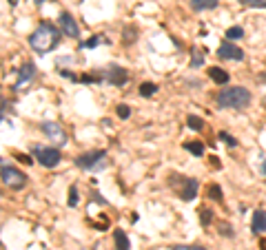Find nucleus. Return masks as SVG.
Wrapping results in <instances>:
<instances>
[{
    "label": "nucleus",
    "instance_id": "f257e3e1",
    "mask_svg": "<svg viewBox=\"0 0 266 250\" xmlns=\"http://www.w3.org/2000/svg\"><path fill=\"white\" fill-rule=\"evenodd\" d=\"M58 42H60V31L49 22H42L32 33V38H29V44H32L34 51H38V53H49V51H54L58 47Z\"/></svg>",
    "mask_w": 266,
    "mask_h": 250
},
{
    "label": "nucleus",
    "instance_id": "f03ea898",
    "mask_svg": "<svg viewBox=\"0 0 266 250\" xmlns=\"http://www.w3.org/2000/svg\"><path fill=\"white\" fill-rule=\"evenodd\" d=\"M218 104L222 109H246L250 104V91L244 86H231V89L220 91Z\"/></svg>",
    "mask_w": 266,
    "mask_h": 250
},
{
    "label": "nucleus",
    "instance_id": "7ed1b4c3",
    "mask_svg": "<svg viewBox=\"0 0 266 250\" xmlns=\"http://www.w3.org/2000/svg\"><path fill=\"white\" fill-rule=\"evenodd\" d=\"M0 177H2V184H7L14 191H20V188H24V184H27V177H24L18 168L7 166V164L0 168Z\"/></svg>",
    "mask_w": 266,
    "mask_h": 250
},
{
    "label": "nucleus",
    "instance_id": "20e7f679",
    "mask_svg": "<svg viewBox=\"0 0 266 250\" xmlns=\"http://www.w3.org/2000/svg\"><path fill=\"white\" fill-rule=\"evenodd\" d=\"M106 157V151H89V153H82V155L76 157V166L82 168V171H91L98 164H102V160Z\"/></svg>",
    "mask_w": 266,
    "mask_h": 250
},
{
    "label": "nucleus",
    "instance_id": "39448f33",
    "mask_svg": "<svg viewBox=\"0 0 266 250\" xmlns=\"http://www.w3.org/2000/svg\"><path fill=\"white\" fill-rule=\"evenodd\" d=\"M34 155L38 157V162L44 168H54V166H58V162H60V151L58 149H42V146H36Z\"/></svg>",
    "mask_w": 266,
    "mask_h": 250
},
{
    "label": "nucleus",
    "instance_id": "423d86ee",
    "mask_svg": "<svg viewBox=\"0 0 266 250\" xmlns=\"http://www.w3.org/2000/svg\"><path fill=\"white\" fill-rule=\"evenodd\" d=\"M218 55L222 60H233V62H242V60H244V51L240 47H235L231 40H224V42L220 44Z\"/></svg>",
    "mask_w": 266,
    "mask_h": 250
},
{
    "label": "nucleus",
    "instance_id": "0eeeda50",
    "mask_svg": "<svg viewBox=\"0 0 266 250\" xmlns=\"http://www.w3.org/2000/svg\"><path fill=\"white\" fill-rule=\"evenodd\" d=\"M58 22H60V29H62L64 35H69V38H78V35H80L78 24H76V20L71 18L69 11H62V13H60V16H58Z\"/></svg>",
    "mask_w": 266,
    "mask_h": 250
},
{
    "label": "nucleus",
    "instance_id": "6e6552de",
    "mask_svg": "<svg viewBox=\"0 0 266 250\" xmlns=\"http://www.w3.org/2000/svg\"><path fill=\"white\" fill-rule=\"evenodd\" d=\"M42 131H44V135H47L51 142H56V144H64V142H66V133L62 131V126L56 124V122H44Z\"/></svg>",
    "mask_w": 266,
    "mask_h": 250
},
{
    "label": "nucleus",
    "instance_id": "1a4fd4ad",
    "mask_svg": "<svg viewBox=\"0 0 266 250\" xmlns=\"http://www.w3.org/2000/svg\"><path fill=\"white\" fill-rule=\"evenodd\" d=\"M126 80H129V73H126L122 67H111L109 71H106V82L109 84L122 86V84H126Z\"/></svg>",
    "mask_w": 266,
    "mask_h": 250
},
{
    "label": "nucleus",
    "instance_id": "9d476101",
    "mask_svg": "<svg viewBox=\"0 0 266 250\" xmlns=\"http://www.w3.org/2000/svg\"><path fill=\"white\" fill-rule=\"evenodd\" d=\"M198 188H200L198 180H193V177H188V180L184 182V188L180 191V197H182L184 202H193V200H196V195H198Z\"/></svg>",
    "mask_w": 266,
    "mask_h": 250
},
{
    "label": "nucleus",
    "instance_id": "9b49d317",
    "mask_svg": "<svg viewBox=\"0 0 266 250\" xmlns=\"http://www.w3.org/2000/svg\"><path fill=\"white\" fill-rule=\"evenodd\" d=\"M250 228H253V233H266V211H258L253 215V224H250Z\"/></svg>",
    "mask_w": 266,
    "mask_h": 250
},
{
    "label": "nucleus",
    "instance_id": "f8f14e48",
    "mask_svg": "<svg viewBox=\"0 0 266 250\" xmlns=\"http://www.w3.org/2000/svg\"><path fill=\"white\" fill-rule=\"evenodd\" d=\"M208 78H211L216 84H226L231 75H228L224 69H220V67H211V69H208Z\"/></svg>",
    "mask_w": 266,
    "mask_h": 250
},
{
    "label": "nucleus",
    "instance_id": "ddd939ff",
    "mask_svg": "<svg viewBox=\"0 0 266 250\" xmlns=\"http://www.w3.org/2000/svg\"><path fill=\"white\" fill-rule=\"evenodd\" d=\"M220 0H191V9L193 11H208V9H216Z\"/></svg>",
    "mask_w": 266,
    "mask_h": 250
},
{
    "label": "nucleus",
    "instance_id": "4468645a",
    "mask_svg": "<svg viewBox=\"0 0 266 250\" xmlns=\"http://www.w3.org/2000/svg\"><path fill=\"white\" fill-rule=\"evenodd\" d=\"M34 75H36V67H34L32 62H27L22 69H20V78H18V84H16V86L24 84V82H29V80L34 78Z\"/></svg>",
    "mask_w": 266,
    "mask_h": 250
},
{
    "label": "nucleus",
    "instance_id": "2eb2a0df",
    "mask_svg": "<svg viewBox=\"0 0 266 250\" xmlns=\"http://www.w3.org/2000/svg\"><path fill=\"white\" fill-rule=\"evenodd\" d=\"M114 239H116V248L118 250H129V237L124 235V231H120V228H116L114 233Z\"/></svg>",
    "mask_w": 266,
    "mask_h": 250
},
{
    "label": "nucleus",
    "instance_id": "dca6fc26",
    "mask_svg": "<svg viewBox=\"0 0 266 250\" xmlns=\"http://www.w3.org/2000/svg\"><path fill=\"white\" fill-rule=\"evenodd\" d=\"M204 58H206V49H200V47H193V55H191V67L198 69L204 64Z\"/></svg>",
    "mask_w": 266,
    "mask_h": 250
},
{
    "label": "nucleus",
    "instance_id": "f3484780",
    "mask_svg": "<svg viewBox=\"0 0 266 250\" xmlns=\"http://www.w3.org/2000/svg\"><path fill=\"white\" fill-rule=\"evenodd\" d=\"M184 149L191 153V155L202 157L204 155V142H184Z\"/></svg>",
    "mask_w": 266,
    "mask_h": 250
},
{
    "label": "nucleus",
    "instance_id": "a211bd4d",
    "mask_svg": "<svg viewBox=\"0 0 266 250\" xmlns=\"http://www.w3.org/2000/svg\"><path fill=\"white\" fill-rule=\"evenodd\" d=\"M224 35H226V40L235 42V40H242V38H244V29H242V27H228Z\"/></svg>",
    "mask_w": 266,
    "mask_h": 250
},
{
    "label": "nucleus",
    "instance_id": "6ab92c4d",
    "mask_svg": "<svg viewBox=\"0 0 266 250\" xmlns=\"http://www.w3.org/2000/svg\"><path fill=\"white\" fill-rule=\"evenodd\" d=\"M186 126H188V129H193V131H202L204 129V120H202V117H198V115H188L186 117Z\"/></svg>",
    "mask_w": 266,
    "mask_h": 250
},
{
    "label": "nucleus",
    "instance_id": "aec40b11",
    "mask_svg": "<svg viewBox=\"0 0 266 250\" xmlns=\"http://www.w3.org/2000/svg\"><path fill=\"white\" fill-rule=\"evenodd\" d=\"M156 91H158V86L153 82L140 84V95H142V98H151V95H156Z\"/></svg>",
    "mask_w": 266,
    "mask_h": 250
},
{
    "label": "nucleus",
    "instance_id": "412c9836",
    "mask_svg": "<svg viewBox=\"0 0 266 250\" xmlns=\"http://www.w3.org/2000/svg\"><path fill=\"white\" fill-rule=\"evenodd\" d=\"M208 197L216 202H222V188H220L218 184H211V186H208Z\"/></svg>",
    "mask_w": 266,
    "mask_h": 250
},
{
    "label": "nucleus",
    "instance_id": "4be33fe9",
    "mask_svg": "<svg viewBox=\"0 0 266 250\" xmlns=\"http://www.w3.org/2000/svg\"><path fill=\"white\" fill-rule=\"evenodd\" d=\"M200 222H202L204 226H208V224L213 222V211H208V208H200Z\"/></svg>",
    "mask_w": 266,
    "mask_h": 250
},
{
    "label": "nucleus",
    "instance_id": "5701e85b",
    "mask_svg": "<svg viewBox=\"0 0 266 250\" xmlns=\"http://www.w3.org/2000/svg\"><path fill=\"white\" fill-rule=\"evenodd\" d=\"M220 140H222L226 146H231V149H235V146H238V140H235L233 135H228L226 131H222V133H220Z\"/></svg>",
    "mask_w": 266,
    "mask_h": 250
},
{
    "label": "nucleus",
    "instance_id": "b1692460",
    "mask_svg": "<svg viewBox=\"0 0 266 250\" xmlns=\"http://www.w3.org/2000/svg\"><path fill=\"white\" fill-rule=\"evenodd\" d=\"M246 7H258V9H266V0H242Z\"/></svg>",
    "mask_w": 266,
    "mask_h": 250
},
{
    "label": "nucleus",
    "instance_id": "393cba45",
    "mask_svg": "<svg viewBox=\"0 0 266 250\" xmlns=\"http://www.w3.org/2000/svg\"><path fill=\"white\" fill-rule=\"evenodd\" d=\"M131 115V109L126 104H118V117H122V120H126V117Z\"/></svg>",
    "mask_w": 266,
    "mask_h": 250
},
{
    "label": "nucleus",
    "instance_id": "a878e982",
    "mask_svg": "<svg viewBox=\"0 0 266 250\" xmlns=\"http://www.w3.org/2000/svg\"><path fill=\"white\" fill-rule=\"evenodd\" d=\"M100 42H104V40L96 35V38H91V40H86V42H82V47L84 49H91V47H96V44H100Z\"/></svg>",
    "mask_w": 266,
    "mask_h": 250
},
{
    "label": "nucleus",
    "instance_id": "bb28decb",
    "mask_svg": "<svg viewBox=\"0 0 266 250\" xmlns=\"http://www.w3.org/2000/svg\"><path fill=\"white\" fill-rule=\"evenodd\" d=\"M226 235V237H233V231H231V226L228 224H224V226H220V235Z\"/></svg>",
    "mask_w": 266,
    "mask_h": 250
},
{
    "label": "nucleus",
    "instance_id": "cd10ccee",
    "mask_svg": "<svg viewBox=\"0 0 266 250\" xmlns=\"http://www.w3.org/2000/svg\"><path fill=\"white\" fill-rule=\"evenodd\" d=\"M173 250H206L204 246H173Z\"/></svg>",
    "mask_w": 266,
    "mask_h": 250
},
{
    "label": "nucleus",
    "instance_id": "c85d7f7f",
    "mask_svg": "<svg viewBox=\"0 0 266 250\" xmlns=\"http://www.w3.org/2000/svg\"><path fill=\"white\" fill-rule=\"evenodd\" d=\"M71 197H69V206H76V204H78V197H76V188L74 186H71Z\"/></svg>",
    "mask_w": 266,
    "mask_h": 250
},
{
    "label": "nucleus",
    "instance_id": "c756f323",
    "mask_svg": "<svg viewBox=\"0 0 266 250\" xmlns=\"http://www.w3.org/2000/svg\"><path fill=\"white\" fill-rule=\"evenodd\" d=\"M262 175H266V160L262 162Z\"/></svg>",
    "mask_w": 266,
    "mask_h": 250
}]
</instances>
